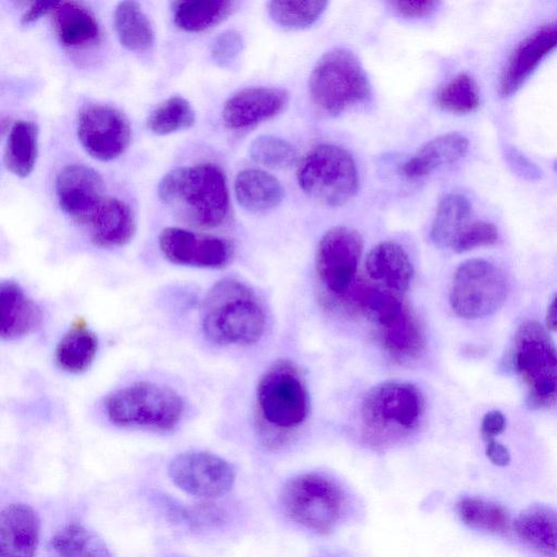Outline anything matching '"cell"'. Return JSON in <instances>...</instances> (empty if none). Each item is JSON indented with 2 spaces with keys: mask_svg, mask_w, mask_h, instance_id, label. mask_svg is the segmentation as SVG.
<instances>
[{
  "mask_svg": "<svg viewBox=\"0 0 557 557\" xmlns=\"http://www.w3.org/2000/svg\"><path fill=\"white\" fill-rule=\"evenodd\" d=\"M505 158L517 175L529 181H535L541 177L540 169L516 148H507Z\"/></svg>",
  "mask_w": 557,
  "mask_h": 557,
  "instance_id": "42",
  "label": "cell"
},
{
  "mask_svg": "<svg viewBox=\"0 0 557 557\" xmlns=\"http://www.w3.org/2000/svg\"><path fill=\"white\" fill-rule=\"evenodd\" d=\"M458 518L468 527L495 535H508L510 513L503 505L479 497H462L455 505Z\"/></svg>",
  "mask_w": 557,
  "mask_h": 557,
  "instance_id": "32",
  "label": "cell"
},
{
  "mask_svg": "<svg viewBox=\"0 0 557 557\" xmlns=\"http://www.w3.org/2000/svg\"><path fill=\"white\" fill-rule=\"evenodd\" d=\"M506 429V418L499 410H492L484 414L481 423L480 433L486 443L502 434Z\"/></svg>",
  "mask_w": 557,
  "mask_h": 557,
  "instance_id": "43",
  "label": "cell"
},
{
  "mask_svg": "<svg viewBox=\"0 0 557 557\" xmlns=\"http://www.w3.org/2000/svg\"><path fill=\"white\" fill-rule=\"evenodd\" d=\"M299 187L310 198L339 207L358 191V170L351 154L342 147L322 144L308 151L297 168Z\"/></svg>",
  "mask_w": 557,
  "mask_h": 557,
  "instance_id": "7",
  "label": "cell"
},
{
  "mask_svg": "<svg viewBox=\"0 0 557 557\" xmlns=\"http://www.w3.org/2000/svg\"><path fill=\"white\" fill-rule=\"evenodd\" d=\"M288 94L274 87H249L230 97L222 119L231 129H245L277 115L287 104Z\"/></svg>",
  "mask_w": 557,
  "mask_h": 557,
  "instance_id": "17",
  "label": "cell"
},
{
  "mask_svg": "<svg viewBox=\"0 0 557 557\" xmlns=\"http://www.w3.org/2000/svg\"><path fill=\"white\" fill-rule=\"evenodd\" d=\"M234 191L238 203L253 213L274 209L284 196L278 180L260 169H245L238 172L234 181Z\"/></svg>",
  "mask_w": 557,
  "mask_h": 557,
  "instance_id": "24",
  "label": "cell"
},
{
  "mask_svg": "<svg viewBox=\"0 0 557 557\" xmlns=\"http://www.w3.org/2000/svg\"><path fill=\"white\" fill-rule=\"evenodd\" d=\"M504 273L484 259H469L455 271L449 294L454 312L463 319H479L497 311L507 297Z\"/></svg>",
  "mask_w": 557,
  "mask_h": 557,
  "instance_id": "10",
  "label": "cell"
},
{
  "mask_svg": "<svg viewBox=\"0 0 557 557\" xmlns=\"http://www.w3.org/2000/svg\"><path fill=\"white\" fill-rule=\"evenodd\" d=\"M77 137L90 157L111 161L127 149L131 127L127 119L117 109L106 104H90L78 114Z\"/></svg>",
  "mask_w": 557,
  "mask_h": 557,
  "instance_id": "13",
  "label": "cell"
},
{
  "mask_svg": "<svg viewBox=\"0 0 557 557\" xmlns=\"http://www.w3.org/2000/svg\"><path fill=\"white\" fill-rule=\"evenodd\" d=\"M244 41L236 30H225L212 42L211 59L220 67H231L240 55Z\"/></svg>",
  "mask_w": 557,
  "mask_h": 557,
  "instance_id": "40",
  "label": "cell"
},
{
  "mask_svg": "<svg viewBox=\"0 0 557 557\" xmlns=\"http://www.w3.org/2000/svg\"><path fill=\"white\" fill-rule=\"evenodd\" d=\"M236 4L230 0L174 2L173 21L184 32H203L227 18L234 12Z\"/></svg>",
  "mask_w": 557,
  "mask_h": 557,
  "instance_id": "29",
  "label": "cell"
},
{
  "mask_svg": "<svg viewBox=\"0 0 557 557\" xmlns=\"http://www.w3.org/2000/svg\"><path fill=\"white\" fill-rule=\"evenodd\" d=\"M546 327L557 332V304L553 300L546 313Z\"/></svg>",
  "mask_w": 557,
  "mask_h": 557,
  "instance_id": "46",
  "label": "cell"
},
{
  "mask_svg": "<svg viewBox=\"0 0 557 557\" xmlns=\"http://www.w3.org/2000/svg\"><path fill=\"white\" fill-rule=\"evenodd\" d=\"M435 103L455 114L473 112L480 104L478 85L469 74L459 73L437 89Z\"/></svg>",
  "mask_w": 557,
  "mask_h": 557,
  "instance_id": "35",
  "label": "cell"
},
{
  "mask_svg": "<svg viewBox=\"0 0 557 557\" xmlns=\"http://www.w3.org/2000/svg\"><path fill=\"white\" fill-rule=\"evenodd\" d=\"M260 414L268 424L290 430L299 426L309 411V395L296 367L278 361L268 369L257 385Z\"/></svg>",
  "mask_w": 557,
  "mask_h": 557,
  "instance_id": "9",
  "label": "cell"
},
{
  "mask_svg": "<svg viewBox=\"0 0 557 557\" xmlns=\"http://www.w3.org/2000/svg\"><path fill=\"white\" fill-rule=\"evenodd\" d=\"M518 539L544 557H557V510L543 504L522 509L512 521Z\"/></svg>",
  "mask_w": 557,
  "mask_h": 557,
  "instance_id": "21",
  "label": "cell"
},
{
  "mask_svg": "<svg viewBox=\"0 0 557 557\" xmlns=\"http://www.w3.org/2000/svg\"><path fill=\"white\" fill-rule=\"evenodd\" d=\"M160 200L185 223L195 227L222 225L230 211L224 172L213 163L176 168L158 186Z\"/></svg>",
  "mask_w": 557,
  "mask_h": 557,
  "instance_id": "1",
  "label": "cell"
},
{
  "mask_svg": "<svg viewBox=\"0 0 557 557\" xmlns=\"http://www.w3.org/2000/svg\"><path fill=\"white\" fill-rule=\"evenodd\" d=\"M87 227L95 245L109 248L129 243L136 232V222L124 201L107 197Z\"/></svg>",
  "mask_w": 557,
  "mask_h": 557,
  "instance_id": "22",
  "label": "cell"
},
{
  "mask_svg": "<svg viewBox=\"0 0 557 557\" xmlns=\"http://www.w3.org/2000/svg\"><path fill=\"white\" fill-rule=\"evenodd\" d=\"M249 156L255 162L267 168L283 169L295 161L296 150L283 138L263 135L251 143Z\"/></svg>",
  "mask_w": 557,
  "mask_h": 557,
  "instance_id": "37",
  "label": "cell"
},
{
  "mask_svg": "<svg viewBox=\"0 0 557 557\" xmlns=\"http://www.w3.org/2000/svg\"><path fill=\"white\" fill-rule=\"evenodd\" d=\"M392 8L403 17L423 18L432 15L440 5L438 1H392Z\"/></svg>",
  "mask_w": 557,
  "mask_h": 557,
  "instance_id": "41",
  "label": "cell"
},
{
  "mask_svg": "<svg viewBox=\"0 0 557 557\" xmlns=\"http://www.w3.org/2000/svg\"><path fill=\"white\" fill-rule=\"evenodd\" d=\"M509 362L527 386L525 406L544 409L557 403V348L536 321L516 331Z\"/></svg>",
  "mask_w": 557,
  "mask_h": 557,
  "instance_id": "5",
  "label": "cell"
},
{
  "mask_svg": "<svg viewBox=\"0 0 557 557\" xmlns=\"http://www.w3.org/2000/svg\"><path fill=\"white\" fill-rule=\"evenodd\" d=\"M98 351V338L85 324L72 326L59 341L54 351L57 366L63 371L79 374L92 364Z\"/></svg>",
  "mask_w": 557,
  "mask_h": 557,
  "instance_id": "28",
  "label": "cell"
},
{
  "mask_svg": "<svg viewBox=\"0 0 557 557\" xmlns=\"http://www.w3.org/2000/svg\"><path fill=\"white\" fill-rule=\"evenodd\" d=\"M472 206L460 194H448L436 208L431 225L430 237L438 248H451L460 233L471 222Z\"/></svg>",
  "mask_w": 557,
  "mask_h": 557,
  "instance_id": "26",
  "label": "cell"
},
{
  "mask_svg": "<svg viewBox=\"0 0 557 557\" xmlns=\"http://www.w3.org/2000/svg\"><path fill=\"white\" fill-rule=\"evenodd\" d=\"M370 89L368 75L359 59L345 48L325 52L315 63L309 78L310 98L327 115H337L366 101Z\"/></svg>",
  "mask_w": 557,
  "mask_h": 557,
  "instance_id": "6",
  "label": "cell"
},
{
  "mask_svg": "<svg viewBox=\"0 0 557 557\" xmlns=\"http://www.w3.org/2000/svg\"><path fill=\"white\" fill-rule=\"evenodd\" d=\"M51 545L59 557H112L102 539L78 522H71L58 531Z\"/></svg>",
  "mask_w": 557,
  "mask_h": 557,
  "instance_id": "33",
  "label": "cell"
},
{
  "mask_svg": "<svg viewBox=\"0 0 557 557\" xmlns=\"http://www.w3.org/2000/svg\"><path fill=\"white\" fill-rule=\"evenodd\" d=\"M55 195L61 210L86 226L107 198L100 174L84 164H69L59 172Z\"/></svg>",
  "mask_w": 557,
  "mask_h": 557,
  "instance_id": "15",
  "label": "cell"
},
{
  "mask_svg": "<svg viewBox=\"0 0 557 557\" xmlns=\"http://www.w3.org/2000/svg\"><path fill=\"white\" fill-rule=\"evenodd\" d=\"M554 169L557 172V161L555 162Z\"/></svg>",
  "mask_w": 557,
  "mask_h": 557,
  "instance_id": "47",
  "label": "cell"
},
{
  "mask_svg": "<svg viewBox=\"0 0 557 557\" xmlns=\"http://www.w3.org/2000/svg\"><path fill=\"white\" fill-rule=\"evenodd\" d=\"M496 226L486 221H471L455 240L451 249L465 252L478 247L491 246L498 240Z\"/></svg>",
  "mask_w": 557,
  "mask_h": 557,
  "instance_id": "38",
  "label": "cell"
},
{
  "mask_svg": "<svg viewBox=\"0 0 557 557\" xmlns=\"http://www.w3.org/2000/svg\"><path fill=\"white\" fill-rule=\"evenodd\" d=\"M379 337L384 350L397 360L417 358L424 346L420 321L409 307L392 323L379 329Z\"/></svg>",
  "mask_w": 557,
  "mask_h": 557,
  "instance_id": "27",
  "label": "cell"
},
{
  "mask_svg": "<svg viewBox=\"0 0 557 557\" xmlns=\"http://www.w3.org/2000/svg\"><path fill=\"white\" fill-rule=\"evenodd\" d=\"M39 307L22 287L13 281H4L0 286V333L4 341H13L28 335L41 323Z\"/></svg>",
  "mask_w": 557,
  "mask_h": 557,
  "instance_id": "20",
  "label": "cell"
},
{
  "mask_svg": "<svg viewBox=\"0 0 557 557\" xmlns=\"http://www.w3.org/2000/svg\"><path fill=\"white\" fill-rule=\"evenodd\" d=\"M38 156V127L32 121H16L8 135L4 149L5 168L15 176H28Z\"/></svg>",
  "mask_w": 557,
  "mask_h": 557,
  "instance_id": "31",
  "label": "cell"
},
{
  "mask_svg": "<svg viewBox=\"0 0 557 557\" xmlns=\"http://www.w3.org/2000/svg\"><path fill=\"white\" fill-rule=\"evenodd\" d=\"M172 482L187 494L210 500L228 493L235 482L234 467L209 451H186L169 465Z\"/></svg>",
  "mask_w": 557,
  "mask_h": 557,
  "instance_id": "12",
  "label": "cell"
},
{
  "mask_svg": "<svg viewBox=\"0 0 557 557\" xmlns=\"http://www.w3.org/2000/svg\"><path fill=\"white\" fill-rule=\"evenodd\" d=\"M281 502L293 521L317 533L327 534L342 518L344 493L332 480L306 473L285 484Z\"/></svg>",
  "mask_w": 557,
  "mask_h": 557,
  "instance_id": "8",
  "label": "cell"
},
{
  "mask_svg": "<svg viewBox=\"0 0 557 557\" xmlns=\"http://www.w3.org/2000/svg\"><path fill=\"white\" fill-rule=\"evenodd\" d=\"M320 0H273L268 2L271 20L286 29H302L314 24L327 8Z\"/></svg>",
  "mask_w": 557,
  "mask_h": 557,
  "instance_id": "34",
  "label": "cell"
},
{
  "mask_svg": "<svg viewBox=\"0 0 557 557\" xmlns=\"http://www.w3.org/2000/svg\"><path fill=\"white\" fill-rule=\"evenodd\" d=\"M40 519L27 504L13 503L0 512V557H35Z\"/></svg>",
  "mask_w": 557,
  "mask_h": 557,
  "instance_id": "18",
  "label": "cell"
},
{
  "mask_svg": "<svg viewBox=\"0 0 557 557\" xmlns=\"http://www.w3.org/2000/svg\"><path fill=\"white\" fill-rule=\"evenodd\" d=\"M485 455L493 465L498 467H506L510 462L509 450L495 440L486 442Z\"/></svg>",
  "mask_w": 557,
  "mask_h": 557,
  "instance_id": "45",
  "label": "cell"
},
{
  "mask_svg": "<svg viewBox=\"0 0 557 557\" xmlns=\"http://www.w3.org/2000/svg\"><path fill=\"white\" fill-rule=\"evenodd\" d=\"M469 140L460 133L440 135L423 145L401 165V173L408 178L424 177L435 170L455 163L468 151Z\"/></svg>",
  "mask_w": 557,
  "mask_h": 557,
  "instance_id": "23",
  "label": "cell"
},
{
  "mask_svg": "<svg viewBox=\"0 0 557 557\" xmlns=\"http://www.w3.org/2000/svg\"><path fill=\"white\" fill-rule=\"evenodd\" d=\"M264 326L263 307L245 283L226 277L208 290L201 308V327L211 343L250 345L260 339Z\"/></svg>",
  "mask_w": 557,
  "mask_h": 557,
  "instance_id": "2",
  "label": "cell"
},
{
  "mask_svg": "<svg viewBox=\"0 0 557 557\" xmlns=\"http://www.w3.org/2000/svg\"><path fill=\"white\" fill-rule=\"evenodd\" d=\"M362 247L360 234L347 226L332 227L321 237L315 253V271L327 292L342 296L351 288Z\"/></svg>",
  "mask_w": 557,
  "mask_h": 557,
  "instance_id": "11",
  "label": "cell"
},
{
  "mask_svg": "<svg viewBox=\"0 0 557 557\" xmlns=\"http://www.w3.org/2000/svg\"><path fill=\"white\" fill-rule=\"evenodd\" d=\"M52 15L54 30L64 47L85 48L99 41V24L81 3L58 2Z\"/></svg>",
  "mask_w": 557,
  "mask_h": 557,
  "instance_id": "25",
  "label": "cell"
},
{
  "mask_svg": "<svg viewBox=\"0 0 557 557\" xmlns=\"http://www.w3.org/2000/svg\"><path fill=\"white\" fill-rule=\"evenodd\" d=\"M196 114L183 97L173 96L160 103L147 119V127L156 135H170L193 127Z\"/></svg>",
  "mask_w": 557,
  "mask_h": 557,
  "instance_id": "36",
  "label": "cell"
},
{
  "mask_svg": "<svg viewBox=\"0 0 557 557\" xmlns=\"http://www.w3.org/2000/svg\"><path fill=\"white\" fill-rule=\"evenodd\" d=\"M556 49L557 17L539 26L510 52L499 76V95L506 98L516 94L539 64Z\"/></svg>",
  "mask_w": 557,
  "mask_h": 557,
  "instance_id": "16",
  "label": "cell"
},
{
  "mask_svg": "<svg viewBox=\"0 0 557 557\" xmlns=\"http://www.w3.org/2000/svg\"><path fill=\"white\" fill-rule=\"evenodd\" d=\"M175 516L186 521L193 530H203L205 528L215 527L223 522L224 511L211 500L180 508L174 511Z\"/></svg>",
  "mask_w": 557,
  "mask_h": 557,
  "instance_id": "39",
  "label": "cell"
},
{
  "mask_svg": "<svg viewBox=\"0 0 557 557\" xmlns=\"http://www.w3.org/2000/svg\"><path fill=\"white\" fill-rule=\"evenodd\" d=\"M158 243L165 259L178 265L220 269L227 265L233 257V246L228 240L181 227L162 230Z\"/></svg>",
  "mask_w": 557,
  "mask_h": 557,
  "instance_id": "14",
  "label": "cell"
},
{
  "mask_svg": "<svg viewBox=\"0 0 557 557\" xmlns=\"http://www.w3.org/2000/svg\"><path fill=\"white\" fill-rule=\"evenodd\" d=\"M114 28L122 46L135 52L150 51L154 45L152 25L135 1H122L114 11Z\"/></svg>",
  "mask_w": 557,
  "mask_h": 557,
  "instance_id": "30",
  "label": "cell"
},
{
  "mask_svg": "<svg viewBox=\"0 0 557 557\" xmlns=\"http://www.w3.org/2000/svg\"><path fill=\"white\" fill-rule=\"evenodd\" d=\"M58 2H45L37 1L32 2L27 10L23 13L21 17L22 25H28L39 20L41 16L48 14L49 12H53Z\"/></svg>",
  "mask_w": 557,
  "mask_h": 557,
  "instance_id": "44",
  "label": "cell"
},
{
  "mask_svg": "<svg viewBox=\"0 0 557 557\" xmlns=\"http://www.w3.org/2000/svg\"><path fill=\"white\" fill-rule=\"evenodd\" d=\"M369 277L384 288L406 292L413 278V267L406 250L395 242H382L375 245L366 259Z\"/></svg>",
  "mask_w": 557,
  "mask_h": 557,
  "instance_id": "19",
  "label": "cell"
},
{
  "mask_svg": "<svg viewBox=\"0 0 557 557\" xmlns=\"http://www.w3.org/2000/svg\"><path fill=\"white\" fill-rule=\"evenodd\" d=\"M424 403L421 392L407 382L389 381L372 387L361 405L366 438L375 446L391 444L416 430Z\"/></svg>",
  "mask_w": 557,
  "mask_h": 557,
  "instance_id": "3",
  "label": "cell"
},
{
  "mask_svg": "<svg viewBox=\"0 0 557 557\" xmlns=\"http://www.w3.org/2000/svg\"><path fill=\"white\" fill-rule=\"evenodd\" d=\"M104 411L117 426L170 431L183 417L184 401L169 386L141 381L111 393L104 400Z\"/></svg>",
  "mask_w": 557,
  "mask_h": 557,
  "instance_id": "4",
  "label": "cell"
}]
</instances>
